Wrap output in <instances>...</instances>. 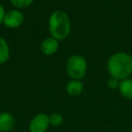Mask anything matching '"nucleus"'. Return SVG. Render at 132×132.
<instances>
[{
  "mask_svg": "<svg viewBox=\"0 0 132 132\" xmlns=\"http://www.w3.org/2000/svg\"><path fill=\"white\" fill-rule=\"evenodd\" d=\"M107 69L110 75L119 81L128 79L132 74V56L125 52H119L109 58Z\"/></svg>",
  "mask_w": 132,
  "mask_h": 132,
  "instance_id": "f257e3e1",
  "label": "nucleus"
},
{
  "mask_svg": "<svg viewBox=\"0 0 132 132\" xmlns=\"http://www.w3.org/2000/svg\"><path fill=\"white\" fill-rule=\"evenodd\" d=\"M48 28L51 36L58 41L64 40L70 35L72 30L70 17L62 10H55L49 17Z\"/></svg>",
  "mask_w": 132,
  "mask_h": 132,
  "instance_id": "f03ea898",
  "label": "nucleus"
},
{
  "mask_svg": "<svg viewBox=\"0 0 132 132\" xmlns=\"http://www.w3.org/2000/svg\"><path fill=\"white\" fill-rule=\"evenodd\" d=\"M88 64L82 55L73 54L66 62L65 70L68 76L72 80H82L87 72Z\"/></svg>",
  "mask_w": 132,
  "mask_h": 132,
  "instance_id": "7ed1b4c3",
  "label": "nucleus"
},
{
  "mask_svg": "<svg viewBox=\"0 0 132 132\" xmlns=\"http://www.w3.org/2000/svg\"><path fill=\"white\" fill-rule=\"evenodd\" d=\"M50 126L49 116L45 113H38L30 120L28 130L29 132H46Z\"/></svg>",
  "mask_w": 132,
  "mask_h": 132,
  "instance_id": "20e7f679",
  "label": "nucleus"
},
{
  "mask_svg": "<svg viewBox=\"0 0 132 132\" xmlns=\"http://www.w3.org/2000/svg\"><path fill=\"white\" fill-rule=\"evenodd\" d=\"M24 21V16L19 9H11L5 15L3 24L9 29H15L20 27Z\"/></svg>",
  "mask_w": 132,
  "mask_h": 132,
  "instance_id": "39448f33",
  "label": "nucleus"
},
{
  "mask_svg": "<svg viewBox=\"0 0 132 132\" xmlns=\"http://www.w3.org/2000/svg\"><path fill=\"white\" fill-rule=\"evenodd\" d=\"M59 49V41L53 36L46 37L43 40L40 45V50L44 55L51 56L57 53Z\"/></svg>",
  "mask_w": 132,
  "mask_h": 132,
  "instance_id": "423d86ee",
  "label": "nucleus"
},
{
  "mask_svg": "<svg viewBox=\"0 0 132 132\" xmlns=\"http://www.w3.org/2000/svg\"><path fill=\"white\" fill-rule=\"evenodd\" d=\"M15 119L11 113L0 112V132H10L15 128Z\"/></svg>",
  "mask_w": 132,
  "mask_h": 132,
  "instance_id": "0eeeda50",
  "label": "nucleus"
},
{
  "mask_svg": "<svg viewBox=\"0 0 132 132\" xmlns=\"http://www.w3.org/2000/svg\"><path fill=\"white\" fill-rule=\"evenodd\" d=\"M83 88H84V85H83V82L81 80L71 79L70 81L67 82V84H66L65 90H66V92L70 96L78 97V96H80L82 93Z\"/></svg>",
  "mask_w": 132,
  "mask_h": 132,
  "instance_id": "6e6552de",
  "label": "nucleus"
},
{
  "mask_svg": "<svg viewBox=\"0 0 132 132\" xmlns=\"http://www.w3.org/2000/svg\"><path fill=\"white\" fill-rule=\"evenodd\" d=\"M118 90L123 98L127 100H132V80L128 78L120 81Z\"/></svg>",
  "mask_w": 132,
  "mask_h": 132,
  "instance_id": "1a4fd4ad",
  "label": "nucleus"
},
{
  "mask_svg": "<svg viewBox=\"0 0 132 132\" xmlns=\"http://www.w3.org/2000/svg\"><path fill=\"white\" fill-rule=\"evenodd\" d=\"M10 58V48L7 42L0 37V64H4Z\"/></svg>",
  "mask_w": 132,
  "mask_h": 132,
  "instance_id": "9d476101",
  "label": "nucleus"
},
{
  "mask_svg": "<svg viewBox=\"0 0 132 132\" xmlns=\"http://www.w3.org/2000/svg\"><path fill=\"white\" fill-rule=\"evenodd\" d=\"M35 0H10L11 5L15 9H24V8L29 7L34 3Z\"/></svg>",
  "mask_w": 132,
  "mask_h": 132,
  "instance_id": "9b49d317",
  "label": "nucleus"
},
{
  "mask_svg": "<svg viewBox=\"0 0 132 132\" xmlns=\"http://www.w3.org/2000/svg\"><path fill=\"white\" fill-rule=\"evenodd\" d=\"M49 120L50 125L52 127H60L63 123V117L62 114L58 113V112H54L49 116Z\"/></svg>",
  "mask_w": 132,
  "mask_h": 132,
  "instance_id": "f8f14e48",
  "label": "nucleus"
},
{
  "mask_svg": "<svg viewBox=\"0 0 132 132\" xmlns=\"http://www.w3.org/2000/svg\"><path fill=\"white\" fill-rule=\"evenodd\" d=\"M119 81H119V80L116 79V78L110 77V79L108 80V81H107V85H108L109 88L111 89V90H116V89L119 88Z\"/></svg>",
  "mask_w": 132,
  "mask_h": 132,
  "instance_id": "ddd939ff",
  "label": "nucleus"
},
{
  "mask_svg": "<svg viewBox=\"0 0 132 132\" xmlns=\"http://www.w3.org/2000/svg\"><path fill=\"white\" fill-rule=\"evenodd\" d=\"M6 9H5L4 6H3L1 3H0V24H3V21H4V17L6 15Z\"/></svg>",
  "mask_w": 132,
  "mask_h": 132,
  "instance_id": "4468645a",
  "label": "nucleus"
}]
</instances>
